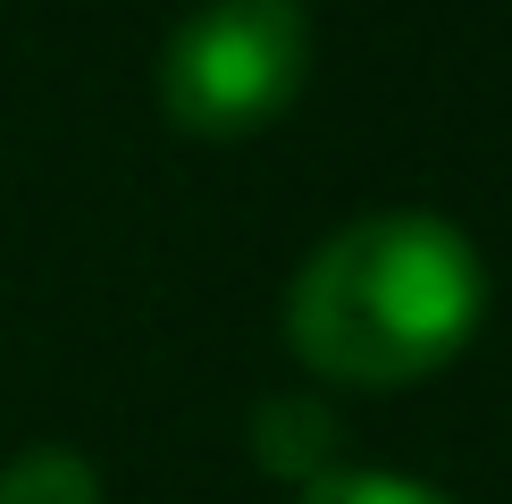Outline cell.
Segmentation results:
<instances>
[{
    "instance_id": "2",
    "label": "cell",
    "mask_w": 512,
    "mask_h": 504,
    "mask_svg": "<svg viewBox=\"0 0 512 504\" xmlns=\"http://www.w3.org/2000/svg\"><path fill=\"white\" fill-rule=\"evenodd\" d=\"M311 76V26L294 0H202L160 42V118L202 143H244L294 110Z\"/></svg>"
},
{
    "instance_id": "5",
    "label": "cell",
    "mask_w": 512,
    "mask_h": 504,
    "mask_svg": "<svg viewBox=\"0 0 512 504\" xmlns=\"http://www.w3.org/2000/svg\"><path fill=\"white\" fill-rule=\"evenodd\" d=\"M294 504H454V496H437V488H420V479H403V471H319L311 488H294Z\"/></svg>"
},
{
    "instance_id": "1",
    "label": "cell",
    "mask_w": 512,
    "mask_h": 504,
    "mask_svg": "<svg viewBox=\"0 0 512 504\" xmlns=\"http://www.w3.org/2000/svg\"><path fill=\"white\" fill-rule=\"evenodd\" d=\"M487 269L437 210H370L336 227L286 286V345L336 387H412L479 336Z\"/></svg>"
},
{
    "instance_id": "4",
    "label": "cell",
    "mask_w": 512,
    "mask_h": 504,
    "mask_svg": "<svg viewBox=\"0 0 512 504\" xmlns=\"http://www.w3.org/2000/svg\"><path fill=\"white\" fill-rule=\"evenodd\" d=\"M0 504H101V471L76 446H26L0 462Z\"/></svg>"
},
{
    "instance_id": "3",
    "label": "cell",
    "mask_w": 512,
    "mask_h": 504,
    "mask_svg": "<svg viewBox=\"0 0 512 504\" xmlns=\"http://www.w3.org/2000/svg\"><path fill=\"white\" fill-rule=\"evenodd\" d=\"M336 446H345V420L319 404V395H269V404L252 412V454H261V471L294 479V488H311L319 471H336Z\"/></svg>"
}]
</instances>
